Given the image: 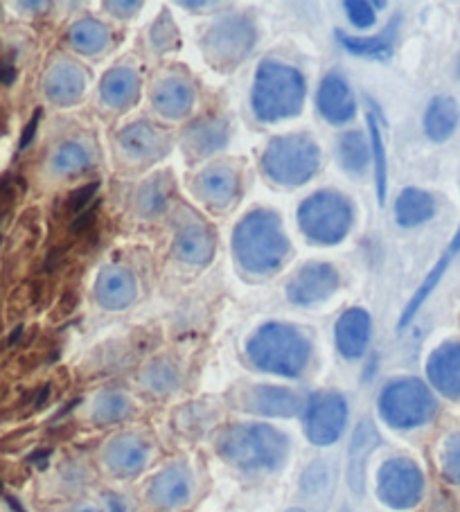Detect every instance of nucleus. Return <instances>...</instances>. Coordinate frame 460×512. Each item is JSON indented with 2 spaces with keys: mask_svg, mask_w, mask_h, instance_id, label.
<instances>
[{
  "mask_svg": "<svg viewBox=\"0 0 460 512\" xmlns=\"http://www.w3.org/2000/svg\"><path fill=\"white\" fill-rule=\"evenodd\" d=\"M355 213L352 203L339 192L323 190L307 197L298 208V226L316 244H339L348 237Z\"/></svg>",
  "mask_w": 460,
  "mask_h": 512,
  "instance_id": "nucleus-6",
  "label": "nucleus"
},
{
  "mask_svg": "<svg viewBox=\"0 0 460 512\" xmlns=\"http://www.w3.org/2000/svg\"><path fill=\"white\" fill-rule=\"evenodd\" d=\"M149 456V447L138 436H115L104 449V463L113 474L134 476L143 470Z\"/></svg>",
  "mask_w": 460,
  "mask_h": 512,
  "instance_id": "nucleus-22",
  "label": "nucleus"
},
{
  "mask_svg": "<svg viewBox=\"0 0 460 512\" xmlns=\"http://www.w3.org/2000/svg\"><path fill=\"white\" fill-rule=\"evenodd\" d=\"M100 95L106 107L129 109L134 107L140 95V77L131 68H113L102 77Z\"/></svg>",
  "mask_w": 460,
  "mask_h": 512,
  "instance_id": "nucleus-25",
  "label": "nucleus"
},
{
  "mask_svg": "<svg viewBox=\"0 0 460 512\" xmlns=\"http://www.w3.org/2000/svg\"><path fill=\"white\" fill-rule=\"evenodd\" d=\"M348 420V404L339 393H316L309 397L305 411L307 438L318 447H327L339 440Z\"/></svg>",
  "mask_w": 460,
  "mask_h": 512,
  "instance_id": "nucleus-10",
  "label": "nucleus"
},
{
  "mask_svg": "<svg viewBox=\"0 0 460 512\" xmlns=\"http://www.w3.org/2000/svg\"><path fill=\"white\" fill-rule=\"evenodd\" d=\"M343 10L348 12L350 23L359 30H368L375 25V3H364V0H345Z\"/></svg>",
  "mask_w": 460,
  "mask_h": 512,
  "instance_id": "nucleus-40",
  "label": "nucleus"
},
{
  "mask_svg": "<svg viewBox=\"0 0 460 512\" xmlns=\"http://www.w3.org/2000/svg\"><path fill=\"white\" fill-rule=\"evenodd\" d=\"M397 25L400 19L388 23V28L379 37H350L343 30H336V41L350 52V55L366 57V59H388L393 55V43L397 34Z\"/></svg>",
  "mask_w": 460,
  "mask_h": 512,
  "instance_id": "nucleus-30",
  "label": "nucleus"
},
{
  "mask_svg": "<svg viewBox=\"0 0 460 512\" xmlns=\"http://www.w3.org/2000/svg\"><path fill=\"white\" fill-rule=\"evenodd\" d=\"M436 215V201L420 188H406L395 201V219L404 228L427 224Z\"/></svg>",
  "mask_w": 460,
  "mask_h": 512,
  "instance_id": "nucleus-31",
  "label": "nucleus"
},
{
  "mask_svg": "<svg viewBox=\"0 0 460 512\" xmlns=\"http://www.w3.org/2000/svg\"><path fill=\"white\" fill-rule=\"evenodd\" d=\"M154 109L167 120H181L188 116L194 107V88L185 79H163L154 88L152 95Z\"/></svg>",
  "mask_w": 460,
  "mask_h": 512,
  "instance_id": "nucleus-24",
  "label": "nucleus"
},
{
  "mask_svg": "<svg viewBox=\"0 0 460 512\" xmlns=\"http://www.w3.org/2000/svg\"><path fill=\"white\" fill-rule=\"evenodd\" d=\"M106 506H109L111 512H125V503H122L118 497L106 499Z\"/></svg>",
  "mask_w": 460,
  "mask_h": 512,
  "instance_id": "nucleus-49",
  "label": "nucleus"
},
{
  "mask_svg": "<svg viewBox=\"0 0 460 512\" xmlns=\"http://www.w3.org/2000/svg\"><path fill=\"white\" fill-rule=\"evenodd\" d=\"M102 7L113 16H118V19H129L143 7V3H138V0H122V3L120 0H104Z\"/></svg>",
  "mask_w": 460,
  "mask_h": 512,
  "instance_id": "nucleus-43",
  "label": "nucleus"
},
{
  "mask_svg": "<svg viewBox=\"0 0 460 512\" xmlns=\"http://www.w3.org/2000/svg\"><path fill=\"white\" fill-rule=\"evenodd\" d=\"M50 397V384H46L39 391V395H37V400H34V409H41L43 404H46V400Z\"/></svg>",
  "mask_w": 460,
  "mask_h": 512,
  "instance_id": "nucleus-48",
  "label": "nucleus"
},
{
  "mask_svg": "<svg viewBox=\"0 0 460 512\" xmlns=\"http://www.w3.org/2000/svg\"><path fill=\"white\" fill-rule=\"evenodd\" d=\"M379 413L395 429H415L436 413V400L420 379H395L379 395Z\"/></svg>",
  "mask_w": 460,
  "mask_h": 512,
  "instance_id": "nucleus-7",
  "label": "nucleus"
},
{
  "mask_svg": "<svg viewBox=\"0 0 460 512\" xmlns=\"http://www.w3.org/2000/svg\"><path fill=\"white\" fill-rule=\"evenodd\" d=\"M233 251L237 262L255 276L278 273L289 255V240L280 217L271 210H253L244 215L235 226Z\"/></svg>",
  "mask_w": 460,
  "mask_h": 512,
  "instance_id": "nucleus-1",
  "label": "nucleus"
},
{
  "mask_svg": "<svg viewBox=\"0 0 460 512\" xmlns=\"http://www.w3.org/2000/svg\"><path fill=\"white\" fill-rule=\"evenodd\" d=\"M0 488H3V483H0Z\"/></svg>",
  "mask_w": 460,
  "mask_h": 512,
  "instance_id": "nucleus-53",
  "label": "nucleus"
},
{
  "mask_svg": "<svg viewBox=\"0 0 460 512\" xmlns=\"http://www.w3.org/2000/svg\"><path fill=\"white\" fill-rule=\"evenodd\" d=\"M97 190H100V183H88L84 185V188L75 190L73 194H70L68 201H66V210L70 215H82L88 203L93 201V197L97 194Z\"/></svg>",
  "mask_w": 460,
  "mask_h": 512,
  "instance_id": "nucleus-42",
  "label": "nucleus"
},
{
  "mask_svg": "<svg viewBox=\"0 0 460 512\" xmlns=\"http://www.w3.org/2000/svg\"><path fill=\"white\" fill-rule=\"evenodd\" d=\"M379 445V434L370 420H361L355 434H352L350 452H348V483L350 490L357 497H364L366 492V467L368 458Z\"/></svg>",
  "mask_w": 460,
  "mask_h": 512,
  "instance_id": "nucleus-20",
  "label": "nucleus"
},
{
  "mask_svg": "<svg viewBox=\"0 0 460 512\" xmlns=\"http://www.w3.org/2000/svg\"><path fill=\"white\" fill-rule=\"evenodd\" d=\"M21 337H23V325H19V328H16L12 334H10V339H7V346H16V343L21 341Z\"/></svg>",
  "mask_w": 460,
  "mask_h": 512,
  "instance_id": "nucleus-50",
  "label": "nucleus"
},
{
  "mask_svg": "<svg viewBox=\"0 0 460 512\" xmlns=\"http://www.w3.org/2000/svg\"><path fill=\"white\" fill-rule=\"evenodd\" d=\"M321 167V149L309 136H278L264 149L262 170L273 183L298 188L314 179Z\"/></svg>",
  "mask_w": 460,
  "mask_h": 512,
  "instance_id": "nucleus-5",
  "label": "nucleus"
},
{
  "mask_svg": "<svg viewBox=\"0 0 460 512\" xmlns=\"http://www.w3.org/2000/svg\"><path fill=\"white\" fill-rule=\"evenodd\" d=\"M97 213H100V203H93V206H88L82 215H77V219L73 224H70V233L73 235H79L88 231V228H93L95 219H97Z\"/></svg>",
  "mask_w": 460,
  "mask_h": 512,
  "instance_id": "nucleus-44",
  "label": "nucleus"
},
{
  "mask_svg": "<svg viewBox=\"0 0 460 512\" xmlns=\"http://www.w3.org/2000/svg\"><path fill=\"white\" fill-rule=\"evenodd\" d=\"M73 512H100V510L93 508V506H79V508H75Z\"/></svg>",
  "mask_w": 460,
  "mask_h": 512,
  "instance_id": "nucleus-51",
  "label": "nucleus"
},
{
  "mask_svg": "<svg viewBox=\"0 0 460 512\" xmlns=\"http://www.w3.org/2000/svg\"><path fill=\"white\" fill-rule=\"evenodd\" d=\"M368 134H370V158L375 163V185H377V197L379 203L386 201V185H388V158H386V145L382 138V127H379V118L368 109Z\"/></svg>",
  "mask_w": 460,
  "mask_h": 512,
  "instance_id": "nucleus-33",
  "label": "nucleus"
},
{
  "mask_svg": "<svg viewBox=\"0 0 460 512\" xmlns=\"http://www.w3.org/2000/svg\"><path fill=\"white\" fill-rule=\"evenodd\" d=\"M249 359L264 373L298 377L309 364L312 346L307 337L289 323H267L249 339Z\"/></svg>",
  "mask_w": 460,
  "mask_h": 512,
  "instance_id": "nucleus-4",
  "label": "nucleus"
},
{
  "mask_svg": "<svg viewBox=\"0 0 460 512\" xmlns=\"http://www.w3.org/2000/svg\"><path fill=\"white\" fill-rule=\"evenodd\" d=\"M429 382L451 400L460 397V343H442L427 364Z\"/></svg>",
  "mask_w": 460,
  "mask_h": 512,
  "instance_id": "nucleus-21",
  "label": "nucleus"
},
{
  "mask_svg": "<svg viewBox=\"0 0 460 512\" xmlns=\"http://www.w3.org/2000/svg\"><path fill=\"white\" fill-rule=\"evenodd\" d=\"M149 501L158 508H181L192 497V476L183 465H172L163 470L149 483Z\"/></svg>",
  "mask_w": 460,
  "mask_h": 512,
  "instance_id": "nucleus-19",
  "label": "nucleus"
},
{
  "mask_svg": "<svg viewBox=\"0 0 460 512\" xmlns=\"http://www.w3.org/2000/svg\"><path fill=\"white\" fill-rule=\"evenodd\" d=\"M194 188H197V194L206 206L224 210L240 192V174L226 163H217L197 176Z\"/></svg>",
  "mask_w": 460,
  "mask_h": 512,
  "instance_id": "nucleus-15",
  "label": "nucleus"
},
{
  "mask_svg": "<svg viewBox=\"0 0 460 512\" xmlns=\"http://www.w3.org/2000/svg\"><path fill=\"white\" fill-rule=\"evenodd\" d=\"M48 458H50V449H41V452H34V454L28 458V461L34 463V465L43 467V465H46Z\"/></svg>",
  "mask_w": 460,
  "mask_h": 512,
  "instance_id": "nucleus-47",
  "label": "nucleus"
},
{
  "mask_svg": "<svg viewBox=\"0 0 460 512\" xmlns=\"http://www.w3.org/2000/svg\"><path fill=\"white\" fill-rule=\"evenodd\" d=\"M129 413V400L122 393H102L93 404V420L97 425H111Z\"/></svg>",
  "mask_w": 460,
  "mask_h": 512,
  "instance_id": "nucleus-35",
  "label": "nucleus"
},
{
  "mask_svg": "<svg viewBox=\"0 0 460 512\" xmlns=\"http://www.w3.org/2000/svg\"><path fill=\"white\" fill-rule=\"evenodd\" d=\"M152 43L156 46V50H172L176 43H179V32H176V25L167 10H163L161 19L154 23Z\"/></svg>",
  "mask_w": 460,
  "mask_h": 512,
  "instance_id": "nucleus-38",
  "label": "nucleus"
},
{
  "mask_svg": "<svg viewBox=\"0 0 460 512\" xmlns=\"http://www.w3.org/2000/svg\"><path fill=\"white\" fill-rule=\"evenodd\" d=\"M55 170L57 172H79V170H86L88 165H91V154L86 152V147H82L79 143H64L55 154Z\"/></svg>",
  "mask_w": 460,
  "mask_h": 512,
  "instance_id": "nucleus-37",
  "label": "nucleus"
},
{
  "mask_svg": "<svg viewBox=\"0 0 460 512\" xmlns=\"http://www.w3.org/2000/svg\"><path fill=\"white\" fill-rule=\"evenodd\" d=\"M70 46L82 55H97L109 46V30L95 19H79L68 32Z\"/></svg>",
  "mask_w": 460,
  "mask_h": 512,
  "instance_id": "nucleus-32",
  "label": "nucleus"
},
{
  "mask_svg": "<svg viewBox=\"0 0 460 512\" xmlns=\"http://www.w3.org/2000/svg\"><path fill=\"white\" fill-rule=\"evenodd\" d=\"M16 79V68L12 64H3L0 61V84H12Z\"/></svg>",
  "mask_w": 460,
  "mask_h": 512,
  "instance_id": "nucleus-46",
  "label": "nucleus"
},
{
  "mask_svg": "<svg viewBox=\"0 0 460 512\" xmlns=\"http://www.w3.org/2000/svg\"><path fill=\"white\" fill-rule=\"evenodd\" d=\"M244 409L267 418H294L303 409V400L282 386H253L244 395Z\"/></svg>",
  "mask_w": 460,
  "mask_h": 512,
  "instance_id": "nucleus-16",
  "label": "nucleus"
},
{
  "mask_svg": "<svg viewBox=\"0 0 460 512\" xmlns=\"http://www.w3.org/2000/svg\"><path fill=\"white\" fill-rule=\"evenodd\" d=\"M316 107L330 125H345L357 116V100L339 73L323 77L316 93Z\"/></svg>",
  "mask_w": 460,
  "mask_h": 512,
  "instance_id": "nucleus-13",
  "label": "nucleus"
},
{
  "mask_svg": "<svg viewBox=\"0 0 460 512\" xmlns=\"http://www.w3.org/2000/svg\"><path fill=\"white\" fill-rule=\"evenodd\" d=\"M339 161L343 165V170H348L352 174L366 170L370 163V149L366 138L361 136L359 131H348V134L339 140Z\"/></svg>",
  "mask_w": 460,
  "mask_h": 512,
  "instance_id": "nucleus-34",
  "label": "nucleus"
},
{
  "mask_svg": "<svg viewBox=\"0 0 460 512\" xmlns=\"http://www.w3.org/2000/svg\"><path fill=\"white\" fill-rule=\"evenodd\" d=\"M41 116H43L41 109L34 111V116L30 118V122H28V125H25L23 134H21L19 149H25V147H28V145L32 143V140H34V134H37V127H39V122H41Z\"/></svg>",
  "mask_w": 460,
  "mask_h": 512,
  "instance_id": "nucleus-45",
  "label": "nucleus"
},
{
  "mask_svg": "<svg viewBox=\"0 0 460 512\" xmlns=\"http://www.w3.org/2000/svg\"><path fill=\"white\" fill-rule=\"evenodd\" d=\"M138 294V285L134 273L127 267H106L100 271L95 282V298L104 310L109 312H120L127 310V307L134 303Z\"/></svg>",
  "mask_w": 460,
  "mask_h": 512,
  "instance_id": "nucleus-14",
  "label": "nucleus"
},
{
  "mask_svg": "<svg viewBox=\"0 0 460 512\" xmlns=\"http://www.w3.org/2000/svg\"><path fill=\"white\" fill-rule=\"evenodd\" d=\"M327 483H330V467L321 461H316L305 470L303 479H300V488H303L307 494H318L327 488Z\"/></svg>",
  "mask_w": 460,
  "mask_h": 512,
  "instance_id": "nucleus-41",
  "label": "nucleus"
},
{
  "mask_svg": "<svg viewBox=\"0 0 460 512\" xmlns=\"http://www.w3.org/2000/svg\"><path fill=\"white\" fill-rule=\"evenodd\" d=\"M258 32L249 16H228L203 34V55L215 68H237L251 55Z\"/></svg>",
  "mask_w": 460,
  "mask_h": 512,
  "instance_id": "nucleus-8",
  "label": "nucleus"
},
{
  "mask_svg": "<svg viewBox=\"0 0 460 512\" xmlns=\"http://www.w3.org/2000/svg\"><path fill=\"white\" fill-rule=\"evenodd\" d=\"M424 492L422 470L409 458L386 461L377 476V494L388 508L409 510L418 506Z\"/></svg>",
  "mask_w": 460,
  "mask_h": 512,
  "instance_id": "nucleus-9",
  "label": "nucleus"
},
{
  "mask_svg": "<svg viewBox=\"0 0 460 512\" xmlns=\"http://www.w3.org/2000/svg\"><path fill=\"white\" fill-rule=\"evenodd\" d=\"M370 334H373V319H370V314L361 310V307H352V310L343 312L341 319L336 321V348H339L345 359H359L368 348Z\"/></svg>",
  "mask_w": 460,
  "mask_h": 512,
  "instance_id": "nucleus-18",
  "label": "nucleus"
},
{
  "mask_svg": "<svg viewBox=\"0 0 460 512\" xmlns=\"http://www.w3.org/2000/svg\"><path fill=\"white\" fill-rule=\"evenodd\" d=\"M228 125L221 118H203L192 122L183 134L185 152L192 156H210L228 145Z\"/></svg>",
  "mask_w": 460,
  "mask_h": 512,
  "instance_id": "nucleus-23",
  "label": "nucleus"
},
{
  "mask_svg": "<svg viewBox=\"0 0 460 512\" xmlns=\"http://www.w3.org/2000/svg\"><path fill=\"white\" fill-rule=\"evenodd\" d=\"M442 474L447 481L460 485V434L451 436L442 449Z\"/></svg>",
  "mask_w": 460,
  "mask_h": 512,
  "instance_id": "nucleus-39",
  "label": "nucleus"
},
{
  "mask_svg": "<svg viewBox=\"0 0 460 512\" xmlns=\"http://www.w3.org/2000/svg\"><path fill=\"white\" fill-rule=\"evenodd\" d=\"M287 512H305V510H300V508H291V510H287Z\"/></svg>",
  "mask_w": 460,
  "mask_h": 512,
  "instance_id": "nucleus-52",
  "label": "nucleus"
},
{
  "mask_svg": "<svg viewBox=\"0 0 460 512\" xmlns=\"http://www.w3.org/2000/svg\"><path fill=\"white\" fill-rule=\"evenodd\" d=\"M86 73L75 64H59L50 70L46 91L48 97L59 107L79 102V97L86 91Z\"/></svg>",
  "mask_w": 460,
  "mask_h": 512,
  "instance_id": "nucleus-26",
  "label": "nucleus"
},
{
  "mask_svg": "<svg viewBox=\"0 0 460 512\" xmlns=\"http://www.w3.org/2000/svg\"><path fill=\"white\" fill-rule=\"evenodd\" d=\"M458 253H460V228H458V233L454 235V240H451V244L447 246V251L440 255V260L436 262V267H433V269L429 271V276L424 278V282L420 285V289L415 291V296L409 300V305L404 307L402 319H400V330H402V328H406V325H409V323L413 321V316L420 312V307L424 305V300H429L431 291L438 287V282L442 280V276H445V271L449 269L451 260H454Z\"/></svg>",
  "mask_w": 460,
  "mask_h": 512,
  "instance_id": "nucleus-28",
  "label": "nucleus"
},
{
  "mask_svg": "<svg viewBox=\"0 0 460 512\" xmlns=\"http://www.w3.org/2000/svg\"><path fill=\"white\" fill-rule=\"evenodd\" d=\"M217 452L244 472H273L287 461L289 440L269 425H235L221 431Z\"/></svg>",
  "mask_w": 460,
  "mask_h": 512,
  "instance_id": "nucleus-2",
  "label": "nucleus"
},
{
  "mask_svg": "<svg viewBox=\"0 0 460 512\" xmlns=\"http://www.w3.org/2000/svg\"><path fill=\"white\" fill-rule=\"evenodd\" d=\"M118 143L127 158L136 163H152L170 152V136L152 122H134L118 134Z\"/></svg>",
  "mask_w": 460,
  "mask_h": 512,
  "instance_id": "nucleus-12",
  "label": "nucleus"
},
{
  "mask_svg": "<svg viewBox=\"0 0 460 512\" xmlns=\"http://www.w3.org/2000/svg\"><path fill=\"white\" fill-rule=\"evenodd\" d=\"M305 77L294 66L276 59L262 61L255 73L251 107L262 122H280L296 118L305 104Z\"/></svg>",
  "mask_w": 460,
  "mask_h": 512,
  "instance_id": "nucleus-3",
  "label": "nucleus"
},
{
  "mask_svg": "<svg viewBox=\"0 0 460 512\" xmlns=\"http://www.w3.org/2000/svg\"><path fill=\"white\" fill-rule=\"evenodd\" d=\"M172 190H174V183L167 174H158L154 179L145 181L136 192V201H134L136 215L145 219L165 215L167 206H170Z\"/></svg>",
  "mask_w": 460,
  "mask_h": 512,
  "instance_id": "nucleus-29",
  "label": "nucleus"
},
{
  "mask_svg": "<svg viewBox=\"0 0 460 512\" xmlns=\"http://www.w3.org/2000/svg\"><path fill=\"white\" fill-rule=\"evenodd\" d=\"M217 253V240L203 222L183 224L174 235V255L192 267H206Z\"/></svg>",
  "mask_w": 460,
  "mask_h": 512,
  "instance_id": "nucleus-17",
  "label": "nucleus"
},
{
  "mask_svg": "<svg viewBox=\"0 0 460 512\" xmlns=\"http://www.w3.org/2000/svg\"><path fill=\"white\" fill-rule=\"evenodd\" d=\"M458 120L460 109L454 97H433L427 107V113H424V134H427L433 143H445V140L456 131Z\"/></svg>",
  "mask_w": 460,
  "mask_h": 512,
  "instance_id": "nucleus-27",
  "label": "nucleus"
},
{
  "mask_svg": "<svg viewBox=\"0 0 460 512\" xmlns=\"http://www.w3.org/2000/svg\"><path fill=\"white\" fill-rule=\"evenodd\" d=\"M339 285V271L332 264L309 262L303 269H298L296 276L289 280L287 298L294 305H316L334 296Z\"/></svg>",
  "mask_w": 460,
  "mask_h": 512,
  "instance_id": "nucleus-11",
  "label": "nucleus"
},
{
  "mask_svg": "<svg viewBox=\"0 0 460 512\" xmlns=\"http://www.w3.org/2000/svg\"><path fill=\"white\" fill-rule=\"evenodd\" d=\"M143 382L154 393H170L179 386V368L170 359H158L145 370Z\"/></svg>",
  "mask_w": 460,
  "mask_h": 512,
  "instance_id": "nucleus-36",
  "label": "nucleus"
}]
</instances>
